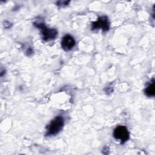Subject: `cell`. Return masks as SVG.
<instances>
[{
	"mask_svg": "<svg viewBox=\"0 0 155 155\" xmlns=\"http://www.w3.org/2000/svg\"><path fill=\"white\" fill-rule=\"evenodd\" d=\"M64 124V119L62 116H58L54 117L47 127L46 136H54L62 129Z\"/></svg>",
	"mask_w": 155,
	"mask_h": 155,
	"instance_id": "6da1fadb",
	"label": "cell"
},
{
	"mask_svg": "<svg viewBox=\"0 0 155 155\" xmlns=\"http://www.w3.org/2000/svg\"><path fill=\"white\" fill-rule=\"evenodd\" d=\"M35 27L41 29L42 39L45 41H49L54 39L58 35V31L55 28H50L47 27L42 22H34Z\"/></svg>",
	"mask_w": 155,
	"mask_h": 155,
	"instance_id": "7a4b0ae2",
	"label": "cell"
},
{
	"mask_svg": "<svg viewBox=\"0 0 155 155\" xmlns=\"http://www.w3.org/2000/svg\"><path fill=\"white\" fill-rule=\"evenodd\" d=\"M113 136L116 139L119 140L122 144L128 140L130 134L125 126L119 125L114 130Z\"/></svg>",
	"mask_w": 155,
	"mask_h": 155,
	"instance_id": "3957f363",
	"label": "cell"
},
{
	"mask_svg": "<svg viewBox=\"0 0 155 155\" xmlns=\"http://www.w3.org/2000/svg\"><path fill=\"white\" fill-rule=\"evenodd\" d=\"M101 28L103 31H107L110 28V22L105 16H102L97 19V21L91 23V30H97Z\"/></svg>",
	"mask_w": 155,
	"mask_h": 155,
	"instance_id": "277c9868",
	"label": "cell"
},
{
	"mask_svg": "<svg viewBox=\"0 0 155 155\" xmlns=\"http://www.w3.org/2000/svg\"><path fill=\"white\" fill-rule=\"evenodd\" d=\"M76 42L73 36L70 35H65L61 41V47L65 51L71 50L75 45Z\"/></svg>",
	"mask_w": 155,
	"mask_h": 155,
	"instance_id": "5b68a950",
	"label": "cell"
},
{
	"mask_svg": "<svg viewBox=\"0 0 155 155\" xmlns=\"http://www.w3.org/2000/svg\"><path fill=\"white\" fill-rule=\"evenodd\" d=\"M145 94L148 96H154L155 94V88H154V79H153L151 82L147 86L145 89Z\"/></svg>",
	"mask_w": 155,
	"mask_h": 155,
	"instance_id": "8992f818",
	"label": "cell"
}]
</instances>
